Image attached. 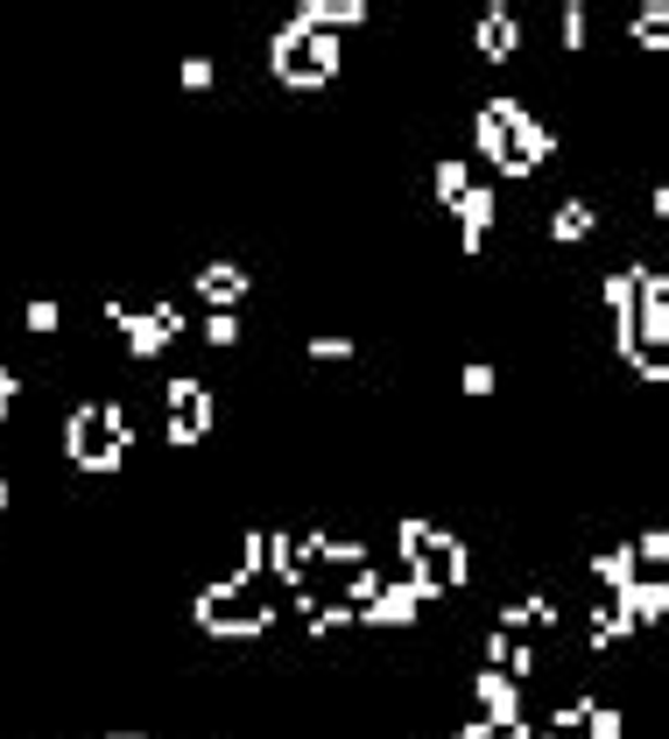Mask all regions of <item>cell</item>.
I'll return each mask as SVG.
<instances>
[{
    "label": "cell",
    "mask_w": 669,
    "mask_h": 739,
    "mask_svg": "<svg viewBox=\"0 0 669 739\" xmlns=\"http://www.w3.org/2000/svg\"><path fill=\"white\" fill-rule=\"evenodd\" d=\"M585 233H592V204L585 198H563L557 212H549V240H557V247H578Z\"/></svg>",
    "instance_id": "obj_6"
},
{
    "label": "cell",
    "mask_w": 669,
    "mask_h": 739,
    "mask_svg": "<svg viewBox=\"0 0 669 739\" xmlns=\"http://www.w3.org/2000/svg\"><path fill=\"white\" fill-rule=\"evenodd\" d=\"M310 360H318V366H324V360H332V366H346V360H352V338H338V331L324 338V331H318V338H310Z\"/></svg>",
    "instance_id": "obj_10"
},
{
    "label": "cell",
    "mask_w": 669,
    "mask_h": 739,
    "mask_svg": "<svg viewBox=\"0 0 669 739\" xmlns=\"http://www.w3.org/2000/svg\"><path fill=\"white\" fill-rule=\"evenodd\" d=\"M212 85V57H184V92H205Z\"/></svg>",
    "instance_id": "obj_13"
},
{
    "label": "cell",
    "mask_w": 669,
    "mask_h": 739,
    "mask_svg": "<svg viewBox=\"0 0 669 739\" xmlns=\"http://www.w3.org/2000/svg\"><path fill=\"white\" fill-rule=\"evenodd\" d=\"M8 493H14V486H8V479H0V508H8Z\"/></svg>",
    "instance_id": "obj_16"
},
{
    "label": "cell",
    "mask_w": 669,
    "mask_h": 739,
    "mask_svg": "<svg viewBox=\"0 0 669 739\" xmlns=\"http://www.w3.org/2000/svg\"><path fill=\"white\" fill-rule=\"evenodd\" d=\"M22 324H28V331H36V338H50V331H57V324H64V310H57V303H50V296H36V303H28V310H22Z\"/></svg>",
    "instance_id": "obj_9"
},
{
    "label": "cell",
    "mask_w": 669,
    "mask_h": 739,
    "mask_svg": "<svg viewBox=\"0 0 669 739\" xmlns=\"http://www.w3.org/2000/svg\"><path fill=\"white\" fill-rule=\"evenodd\" d=\"M198 338H205V346H240V317H233V310H205Z\"/></svg>",
    "instance_id": "obj_8"
},
{
    "label": "cell",
    "mask_w": 669,
    "mask_h": 739,
    "mask_svg": "<svg viewBox=\"0 0 669 739\" xmlns=\"http://www.w3.org/2000/svg\"><path fill=\"white\" fill-rule=\"evenodd\" d=\"M634 550H642V556H648V564H669V528H648V536H642V542H634Z\"/></svg>",
    "instance_id": "obj_14"
},
{
    "label": "cell",
    "mask_w": 669,
    "mask_h": 739,
    "mask_svg": "<svg viewBox=\"0 0 669 739\" xmlns=\"http://www.w3.org/2000/svg\"><path fill=\"white\" fill-rule=\"evenodd\" d=\"M563 50H585V0H563Z\"/></svg>",
    "instance_id": "obj_12"
},
{
    "label": "cell",
    "mask_w": 669,
    "mask_h": 739,
    "mask_svg": "<svg viewBox=\"0 0 669 739\" xmlns=\"http://www.w3.org/2000/svg\"><path fill=\"white\" fill-rule=\"evenodd\" d=\"M634 42L642 50H669V0H642L634 8Z\"/></svg>",
    "instance_id": "obj_7"
},
{
    "label": "cell",
    "mask_w": 669,
    "mask_h": 739,
    "mask_svg": "<svg viewBox=\"0 0 669 739\" xmlns=\"http://www.w3.org/2000/svg\"><path fill=\"white\" fill-rule=\"evenodd\" d=\"M656 218H669V184H656Z\"/></svg>",
    "instance_id": "obj_15"
},
{
    "label": "cell",
    "mask_w": 669,
    "mask_h": 739,
    "mask_svg": "<svg viewBox=\"0 0 669 739\" xmlns=\"http://www.w3.org/2000/svg\"><path fill=\"white\" fill-rule=\"evenodd\" d=\"M268 64H275L282 85L318 92V85L338 71V36H332V28H310V22H289V28L275 36V50H268Z\"/></svg>",
    "instance_id": "obj_2"
},
{
    "label": "cell",
    "mask_w": 669,
    "mask_h": 739,
    "mask_svg": "<svg viewBox=\"0 0 669 739\" xmlns=\"http://www.w3.org/2000/svg\"><path fill=\"white\" fill-rule=\"evenodd\" d=\"M134 451V416L121 402H78L64 416V458L78 472H92V479H113V472L127 465Z\"/></svg>",
    "instance_id": "obj_1"
},
{
    "label": "cell",
    "mask_w": 669,
    "mask_h": 739,
    "mask_svg": "<svg viewBox=\"0 0 669 739\" xmlns=\"http://www.w3.org/2000/svg\"><path fill=\"white\" fill-rule=\"evenodd\" d=\"M190 289H198L212 310H233L247 296V268H233V261H205V268L190 275Z\"/></svg>",
    "instance_id": "obj_5"
},
{
    "label": "cell",
    "mask_w": 669,
    "mask_h": 739,
    "mask_svg": "<svg viewBox=\"0 0 669 739\" xmlns=\"http://www.w3.org/2000/svg\"><path fill=\"white\" fill-rule=\"evenodd\" d=\"M472 36H480L472 50H480L486 64H508V57L522 50V22H515V8H508V0H494V8L480 14V28H472Z\"/></svg>",
    "instance_id": "obj_4"
},
{
    "label": "cell",
    "mask_w": 669,
    "mask_h": 739,
    "mask_svg": "<svg viewBox=\"0 0 669 739\" xmlns=\"http://www.w3.org/2000/svg\"><path fill=\"white\" fill-rule=\"evenodd\" d=\"M458 388H466L472 402H486V394L500 388V374H494V366H466V374H458Z\"/></svg>",
    "instance_id": "obj_11"
},
{
    "label": "cell",
    "mask_w": 669,
    "mask_h": 739,
    "mask_svg": "<svg viewBox=\"0 0 669 739\" xmlns=\"http://www.w3.org/2000/svg\"><path fill=\"white\" fill-rule=\"evenodd\" d=\"M162 409H170V443L176 451H190L198 437H212V388H205L198 374H176L170 388H162Z\"/></svg>",
    "instance_id": "obj_3"
}]
</instances>
